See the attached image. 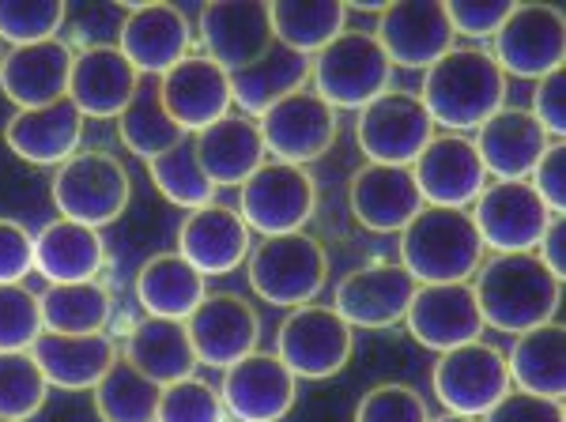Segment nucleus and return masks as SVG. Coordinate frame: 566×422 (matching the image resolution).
<instances>
[{
    "mask_svg": "<svg viewBox=\"0 0 566 422\" xmlns=\"http://www.w3.org/2000/svg\"><path fill=\"white\" fill-rule=\"evenodd\" d=\"M472 295L483 325L506 336H522L555 320L563 302V279L547 272L536 253H491L472 275Z\"/></svg>",
    "mask_w": 566,
    "mask_h": 422,
    "instance_id": "1",
    "label": "nucleus"
},
{
    "mask_svg": "<svg viewBox=\"0 0 566 422\" xmlns=\"http://www.w3.org/2000/svg\"><path fill=\"white\" fill-rule=\"evenodd\" d=\"M510 384L528 397L563 400L566 392V333L559 320H547L541 328H528L514 339L506 355Z\"/></svg>",
    "mask_w": 566,
    "mask_h": 422,
    "instance_id": "35",
    "label": "nucleus"
},
{
    "mask_svg": "<svg viewBox=\"0 0 566 422\" xmlns=\"http://www.w3.org/2000/svg\"><path fill=\"white\" fill-rule=\"evenodd\" d=\"M125 362H133L159 389L193 378L200 366L193 344H189L186 320L167 317H144L140 325H133L129 339H125Z\"/></svg>",
    "mask_w": 566,
    "mask_h": 422,
    "instance_id": "32",
    "label": "nucleus"
},
{
    "mask_svg": "<svg viewBox=\"0 0 566 422\" xmlns=\"http://www.w3.org/2000/svg\"><path fill=\"white\" fill-rule=\"evenodd\" d=\"M528 114L536 117V125H541L552 140H563V133H566V76H563V68H555V72H547L544 80H536Z\"/></svg>",
    "mask_w": 566,
    "mask_h": 422,
    "instance_id": "48",
    "label": "nucleus"
},
{
    "mask_svg": "<svg viewBox=\"0 0 566 422\" xmlns=\"http://www.w3.org/2000/svg\"><path fill=\"white\" fill-rule=\"evenodd\" d=\"M469 215L491 253H536L555 219L528 181H488Z\"/></svg>",
    "mask_w": 566,
    "mask_h": 422,
    "instance_id": "13",
    "label": "nucleus"
},
{
    "mask_svg": "<svg viewBox=\"0 0 566 422\" xmlns=\"http://www.w3.org/2000/svg\"><path fill=\"white\" fill-rule=\"evenodd\" d=\"M427 106L434 128L446 133H476L483 122L506 106V76L491 50L480 45H453L423 72V87L416 91Z\"/></svg>",
    "mask_w": 566,
    "mask_h": 422,
    "instance_id": "2",
    "label": "nucleus"
},
{
    "mask_svg": "<svg viewBox=\"0 0 566 422\" xmlns=\"http://www.w3.org/2000/svg\"><path fill=\"white\" fill-rule=\"evenodd\" d=\"M140 72L133 68L117 45H87L84 53H76L72 61V80H69V98L72 106L95 122L122 114L133 103L136 87H140Z\"/></svg>",
    "mask_w": 566,
    "mask_h": 422,
    "instance_id": "26",
    "label": "nucleus"
},
{
    "mask_svg": "<svg viewBox=\"0 0 566 422\" xmlns=\"http://www.w3.org/2000/svg\"><path fill=\"white\" fill-rule=\"evenodd\" d=\"M423 208L412 167L363 162L348 181V211L370 234H400Z\"/></svg>",
    "mask_w": 566,
    "mask_h": 422,
    "instance_id": "22",
    "label": "nucleus"
},
{
    "mask_svg": "<svg viewBox=\"0 0 566 422\" xmlns=\"http://www.w3.org/2000/svg\"><path fill=\"white\" fill-rule=\"evenodd\" d=\"M269 15L276 45L303 53V57H317L336 34L348 31V8L340 0H314V4L280 0V4H269Z\"/></svg>",
    "mask_w": 566,
    "mask_h": 422,
    "instance_id": "37",
    "label": "nucleus"
},
{
    "mask_svg": "<svg viewBox=\"0 0 566 422\" xmlns=\"http://www.w3.org/2000/svg\"><path fill=\"white\" fill-rule=\"evenodd\" d=\"M159 392V384L144 378L133 362L117 359L103 373V381L91 389V400H95V415L103 422H155Z\"/></svg>",
    "mask_w": 566,
    "mask_h": 422,
    "instance_id": "39",
    "label": "nucleus"
},
{
    "mask_svg": "<svg viewBox=\"0 0 566 422\" xmlns=\"http://www.w3.org/2000/svg\"><path fill=\"white\" fill-rule=\"evenodd\" d=\"M148 173H151L155 189H159L175 208L197 211L216 200V186L208 181V173L200 170V162H197L193 136H186L178 148H170V151H163L159 159H151Z\"/></svg>",
    "mask_w": 566,
    "mask_h": 422,
    "instance_id": "40",
    "label": "nucleus"
},
{
    "mask_svg": "<svg viewBox=\"0 0 566 422\" xmlns=\"http://www.w3.org/2000/svg\"><path fill=\"white\" fill-rule=\"evenodd\" d=\"M476 151L491 181H528V173L552 148V136L536 125V117L522 106H502L491 122L476 128Z\"/></svg>",
    "mask_w": 566,
    "mask_h": 422,
    "instance_id": "25",
    "label": "nucleus"
},
{
    "mask_svg": "<svg viewBox=\"0 0 566 422\" xmlns=\"http://www.w3.org/2000/svg\"><path fill=\"white\" fill-rule=\"evenodd\" d=\"M34 268V238L15 219H0V287L23 283Z\"/></svg>",
    "mask_w": 566,
    "mask_h": 422,
    "instance_id": "47",
    "label": "nucleus"
},
{
    "mask_svg": "<svg viewBox=\"0 0 566 422\" xmlns=\"http://www.w3.org/2000/svg\"><path fill=\"white\" fill-rule=\"evenodd\" d=\"M317 211V181L306 167L264 159L239 186V215L261 238L306 231Z\"/></svg>",
    "mask_w": 566,
    "mask_h": 422,
    "instance_id": "7",
    "label": "nucleus"
},
{
    "mask_svg": "<svg viewBox=\"0 0 566 422\" xmlns=\"http://www.w3.org/2000/svg\"><path fill=\"white\" fill-rule=\"evenodd\" d=\"M400 268L416 283H472L483 238L464 208H423L400 231Z\"/></svg>",
    "mask_w": 566,
    "mask_h": 422,
    "instance_id": "3",
    "label": "nucleus"
},
{
    "mask_svg": "<svg viewBox=\"0 0 566 422\" xmlns=\"http://www.w3.org/2000/svg\"><path fill=\"white\" fill-rule=\"evenodd\" d=\"M310 80H314V91L336 114L340 109L359 114L363 106L389 91L392 64L381 53L374 31H352L348 27L317 57H310Z\"/></svg>",
    "mask_w": 566,
    "mask_h": 422,
    "instance_id": "6",
    "label": "nucleus"
},
{
    "mask_svg": "<svg viewBox=\"0 0 566 422\" xmlns=\"http://www.w3.org/2000/svg\"><path fill=\"white\" fill-rule=\"evenodd\" d=\"M65 23V4L57 0H0V42L12 50L57 39Z\"/></svg>",
    "mask_w": 566,
    "mask_h": 422,
    "instance_id": "42",
    "label": "nucleus"
},
{
    "mask_svg": "<svg viewBox=\"0 0 566 422\" xmlns=\"http://www.w3.org/2000/svg\"><path fill=\"white\" fill-rule=\"evenodd\" d=\"M50 197L57 204L61 219L103 231V226L117 223L125 215L133 181L117 155H109L106 148H80L53 173Z\"/></svg>",
    "mask_w": 566,
    "mask_h": 422,
    "instance_id": "5",
    "label": "nucleus"
},
{
    "mask_svg": "<svg viewBox=\"0 0 566 422\" xmlns=\"http://www.w3.org/2000/svg\"><path fill=\"white\" fill-rule=\"evenodd\" d=\"M80 140H84V114L72 106V98L39 109H15L12 122L4 125V144L31 167H61L80 151Z\"/></svg>",
    "mask_w": 566,
    "mask_h": 422,
    "instance_id": "28",
    "label": "nucleus"
},
{
    "mask_svg": "<svg viewBox=\"0 0 566 422\" xmlns=\"http://www.w3.org/2000/svg\"><path fill=\"white\" fill-rule=\"evenodd\" d=\"M117 50L144 80L167 76L193 50V27L175 4H133L122 20Z\"/></svg>",
    "mask_w": 566,
    "mask_h": 422,
    "instance_id": "21",
    "label": "nucleus"
},
{
    "mask_svg": "<svg viewBox=\"0 0 566 422\" xmlns=\"http://www.w3.org/2000/svg\"><path fill=\"white\" fill-rule=\"evenodd\" d=\"M197 34H200L205 57L216 61L219 68H227V72H239L245 64L261 61L264 53L276 45L269 4H261V0L205 4L197 20Z\"/></svg>",
    "mask_w": 566,
    "mask_h": 422,
    "instance_id": "19",
    "label": "nucleus"
},
{
    "mask_svg": "<svg viewBox=\"0 0 566 422\" xmlns=\"http://www.w3.org/2000/svg\"><path fill=\"white\" fill-rule=\"evenodd\" d=\"M245 275H250V287L261 302L280 309H298L325 291L328 253L306 231L261 238V245H253L245 256Z\"/></svg>",
    "mask_w": 566,
    "mask_h": 422,
    "instance_id": "4",
    "label": "nucleus"
},
{
    "mask_svg": "<svg viewBox=\"0 0 566 422\" xmlns=\"http://www.w3.org/2000/svg\"><path fill=\"white\" fill-rule=\"evenodd\" d=\"M431 422H480V419H464V415H450V411H446V415H438Z\"/></svg>",
    "mask_w": 566,
    "mask_h": 422,
    "instance_id": "52",
    "label": "nucleus"
},
{
    "mask_svg": "<svg viewBox=\"0 0 566 422\" xmlns=\"http://www.w3.org/2000/svg\"><path fill=\"white\" fill-rule=\"evenodd\" d=\"M419 283L400 264L378 261L352 268L336 283L333 309L348 320L352 328H392L405 325L408 302H412Z\"/></svg>",
    "mask_w": 566,
    "mask_h": 422,
    "instance_id": "20",
    "label": "nucleus"
},
{
    "mask_svg": "<svg viewBox=\"0 0 566 422\" xmlns=\"http://www.w3.org/2000/svg\"><path fill=\"white\" fill-rule=\"evenodd\" d=\"M227 76H231V103L258 122L261 114H269L276 103L310 84V57L272 45L261 61L245 64L239 72H227Z\"/></svg>",
    "mask_w": 566,
    "mask_h": 422,
    "instance_id": "34",
    "label": "nucleus"
},
{
    "mask_svg": "<svg viewBox=\"0 0 566 422\" xmlns=\"http://www.w3.org/2000/svg\"><path fill=\"white\" fill-rule=\"evenodd\" d=\"M31 359L39 362L42 378L50 389L65 392H91L109 366L117 362V344L106 333L95 336H57L42 333L31 344Z\"/></svg>",
    "mask_w": 566,
    "mask_h": 422,
    "instance_id": "29",
    "label": "nucleus"
},
{
    "mask_svg": "<svg viewBox=\"0 0 566 422\" xmlns=\"http://www.w3.org/2000/svg\"><path fill=\"white\" fill-rule=\"evenodd\" d=\"M405 325L416 344L434 355L483 339V328H488L472 283H419L408 302Z\"/></svg>",
    "mask_w": 566,
    "mask_h": 422,
    "instance_id": "17",
    "label": "nucleus"
},
{
    "mask_svg": "<svg viewBox=\"0 0 566 422\" xmlns=\"http://www.w3.org/2000/svg\"><path fill=\"white\" fill-rule=\"evenodd\" d=\"M483 422H566L563 400L528 397V392L510 389L495 408L483 415Z\"/></svg>",
    "mask_w": 566,
    "mask_h": 422,
    "instance_id": "50",
    "label": "nucleus"
},
{
    "mask_svg": "<svg viewBox=\"0 0 566 422\" xmlns=\"http://www.w3.org/2000/svg\"><path fill=\"white\" fill-rule=\"evenodd\" d=\"M42 306V333L57 336H95L106 333L114 317V295L106 283H50L39 295Z\"/></svg>",
    "mask_w": 566,
    "mask_h": 422,
    "instance_id": "36",
    "label": "nucleus"
},
{
    "mask_svg": "<svg viewBox=\"0 0 566 422\" xmlns=\"http://www.w3.org/2000/svg\"><path fill=\"white\" fill-rule=\"evenodd\" d=\"M106 268V242L95 226L53 219L34 234V272L45 283H87Z\"/></svg>",
    "mask_w": 566,
    "mask_h": 422,
    "instance_id": "31",
    "label": "nucleus"
},
{
    "mask_svg": "<svg viewBox=\"0 0 566 422\" xmlns=\"http://www.w3.org/2000/svg\"><path fill=\"white\" fill-rule=\"evenodd\" d=\"M412 178L427 208H464V211L476 204L483 186L491 181L480 162L476 144L461 133H434L431 144L412 162Z\"/></svg>",
    "mask_w": 566,
    "mask_h": 422,
    "instance_id": "16",
    "label": "nucleus"
},
{
    "mask_svg": "<svg viewBox=\"0 0 566 422\" xmlns=\"http://www.w3.org/2000/svg\"><path fill=\"white\" fill-rule=\"evenodd\" d=\"M510 12H514L510 0H453V4H446L458 39H495Z\"/></svg>",
    "mask_w": 566,
    "mask_h": 422,
    "instance_id": "46",
    "label": "nucleus"
},
{
    "mask_svg": "<svg viewBox=\"0 0 566 422\" xmlns=\"http://www.w3.org/2000/svg\"><path fill=\"white\" fill-rule=\"evenodd\" d=\"M117 136L133 155H140L144 162L159 159L163 151L178 148L186 140V133L175 125V117L167 114L159 95V80H140L133 103L117 114Z\"/></svg>",
    "mask_w": 566,
    "mask_h": 422,
    "instance_id": "38",
    "label": "nucleus"
},
{
    "mask_svg": "<svg viewBox=\"0 0 566 422\" xmlns=\"http://www.w3.org/2000/svg\"><path fill=\"white\" fill-rule=\"evenodd\" d=\"M72 61H76V53L61 39L20 45L0 61V91L20 109L61 103V98H69Z\"/></svg>",
    "mask_w": 566,
    "mask_h": 422,
    "instance_id": "27",
    "label": "nucleus"
},
{
    "mask_svg": "<svg viewBox=\"0 0 566 422\" xmlns=\"http://www.w3.org/2000/svg\"><path fill=\"white\" fill-rule=\"evenodd\" d=\"M186 333L200 366L227 370V366L258 351L261 317L250 298L216 291V295H205V302L186 317Z\"/></svg>",
    "mask_w": 566,
    "mask_h": 422,
    "instance_id": "15",
    "label": "nucleus"
},
{
    "mask_svg": "<svg viewBox=\"0 0 566 422\" xmlns=\"http://www.w3.org/2000/svg\"><path fill=\"white\" fill-rule=\"evenodd\" d=\"M219 397L227 415L239 422H280L298 400V378L276 359V351H253L227 366Z\"/></svg>",
    "mask_w": 566,
    "mask_h": 422,
    "instance_id": "18",
    "label": "nucleus"
},
{
    "mask_svg": "<svg viewBox=\"0 0 566 422\" xmlns=\"http://www.w3.org/2000/svg\"><path fill=\"white\" fill-rule=\"evenodd\" d=\"M208 295V279L178 250L155 253L136 272V302L148 317L186 320Z\"/></svg>",
    "mask_w": 566,
    "mask_h": 422,
    "instance_id": "33",
    "label": "nucleus"
},
{
    "mask_svg": "<svg viewBox=\"0 0 566 422\" xmlns=\"http://www.w3.org/2000/svg\"><path fill=\"white\" fill-rule=\"evenodd\" d=\"M159 95L167 114L186 136L205 133L219 117L231 114V76L208 61L205 53H189L186 61L175 64L167 76H159Z\"/></svg>",
    "mask_w": 566,
    "mask_h": 422,
    "instance_id": "23",
    "label": "nucleus"
},
{
    "mask_svg": "<svg viewBox=\"0 0 566 422\" xmlns=\"http://www.w3.org/2000/svg\"><path fill=\"white\" fill-rule=\"evenodd\" d=\"M536 256L547 264V272L552 275H566V219L555 215L552 223H547V231L541 238V245H536Z\"/></svg>",
    "mask_w": 566,
    "mask_h": 422,
    "instance_id": "51",
    "label": "nucleus"
},
{
    "mask_svg": "<svg viewBox=\"0 0 566 422\" xmlns=\"http://www.w3.org/2000/svg\"><path fill=\"white\" fill-rule=\"evenodd\" d=\"M45 397H50V381L42 378L31 351L0 355V419H34L45 408Z\"/></svg>",
    "mask_w": 566,
    "mask_h": 422,
    "instance_id": "41",
    "label": "nucleus"
},
{
    "mask_svg": "<svg viewBox=\"0 0 566 422\" xmlns=\"http://www.w3.org/2000/svg\"><path fill=\"white\" fill-rule=\"evenodd\" d=\"M502 76L544 80L566 61V20L555 4H514L506 23L495 31V50Z\"/></svg>",
    "mask_w": 566,
    "mask_h": 422,
    "instance_id": "11",
    "label": "nucleus"
},
{
    "mask_svg": "<svg viewBox=\"0 0 566 422\" xmlns=\"http://www.w3.org/2000/svg\"><path fill=\"white\" fill-rule=\"evenodd\" d=\"M0 61H4V57H0Z\"/></svg>",
    "mask_w": 566,
    "mask_h": 422,
    "instance_id": "54",
    "label": "nucleus"
},
{
    "mask_svg": "<svg viewBox=\"0 0 566 422\" xmlns=\"http://www.w3.org/2000/svg\"><path fill=\"white\" fill-rule=\"evenodd\" d=\"M155 422H227V408L219 389L200 378H186L159 392Z\"/></svg>",
    "mask_w": 566,
    "mask_h": 422,
    "instance_id": "44",
    "label": "nucleus"
},
{
    "mask_svg": "<svg viewBox=\"0 0 566 422\" xmlns=\"http://www.w3.org/2000/svg\"><path fill=\"white\" fill-rule=\"evenodd\" d=\"M431 389L450 415L483 419L514 384H510L506 355L488 339H472V344L438 355L431 370Z\"/></svg>",
    "mask_w": 566,
    "mask_h": 422,
    "instance_id": "9",
    "label": "nucleus"
},
{
    "mask_svg": "<svg viewBox=\"0 0 566 422\" xmlns=\"http://www.w3.org/2000/svg\"><path fill=\"white\" fill-rule=\"evenodd\" d=\"M253 250V231L245 226L239 208L205 204L189 211L178 226V253L205 275H227L242 268V261Z\"/></svg>",
    "mask_w": 566,
    "mask_h": 422,
    "instance_id": "24",
    "label": "nucleus"
},
{
    "mask_svg": "<svg viewBox=\"0 0 566 422\" xmlns=\"http://www.w3.org/2000/svg\"><path fill=\"white\" fill-rule=\"evenodd\" d=\"M264 151L280 162H295V167H310L340 136V114L317 95L314 87H303L276 103L269 114L258 117Z\"/></svg>",
    "mask_w": 566,
    "mask_h": 422,
    "instance_id": "12",
    "label": "nucleus"
},
{
    "mask_svg": "<svg viewBox=\"0 0 566 422\" xmlns=\"http://www.w3.org/2000/svg\"><path fill=\"white\" fill-rule=\"evenodd\" d=\"M528 186L536 189V197L544 200L552 215H563L566 211V148H563V140L552 144V148L541 155V162H536L533 173H528Z\"/></svg>",
    "mask_w": 566,
    "mask_h": 422,
    "instance_id": "49",
    "label": "nucleus"
},
{
    "mask_svg": "<svg viewBox=\"0 0 566 422\" xmlns=\"http://www.w3.org/2000/svg\"><path fill=\"white\" fill-rule=\"evenodd\" d=\"M193 151L200 170L208 173L216 189L234 186L239 189L253 170L269 159L261 140V128L253 117L245 114H227L216 125H208L205 133L193 136Z\"/></svg>",
    "mask_w": 566,
    "mask_h": 422,
    "instance_id": "30",
    "label": "nucleus"
},
{
    "mask_svg": "<svg viewBox=\"0 0 566 422\" xmlns=\"http://www.w3.org/2000/svg\"><path fill=\"white\" fill-rule=\"evenodd\" d=\"M355 328L333 306H298L276 333V359L298 381H328L352 362Z\"/></svg>",
    "mask_w": 566,
    "mask_h": 422,
    "instance_id": "8",
    "label": "nucleus"
},
{
    "mask_svg": "<svg viewBox=\"0 0 566 422\" xmlns=\"http://www.w3.org/2000/svg\"><path fill=\"white\" fill-rule=\"evenodd\" d=\"M42 336V306L39 295L23 283L0 287V355L31 351V344Z\"/></svg>",
    "mask_w": 566,
    "mask_h": 422,
    "instance_id": "43",
    "label": "nucleus"
},
{
    "mask_svg": "<svg viewBox=\"0 0 566 422\" xmlns=\"http://www.w3.org/2000/svg\"><path fill=\"white\" fill-rule=\"evenodd\" d=\"M431 136L434 122L416 91L389 87L355 117V144L367 155V162H381V167H412Z\"/></svg>",
    "mask_w": 566,
    "mask_h": 422,
    "instance_id": "10",
    "label": "nucleus"
},
{
    "mask_svg": "<svg viewBox=\"0 0 566 422\" xmlns=\"http://www.w3.org/2000/svg\"><path fill=\"white\" fill-rule=\"evenodd\" d=\"M0 422H12V419H0Z\"/></svg>",
    "mask_w": 566,
    "mask_h": 422,
    "instance_id": "53",
    "label": "nucleus"
},
{
    "mask_svg": "<svg viewBox=\"0 0 566 422\" xmlns=\"http://www.w3.org/2000/svg\"><path fill=\"white\" fill-rule=\"evenodd\" d=\"M374 39H378L392 68L427 72L438 57L453 50L458 34H453L442 0H408V4L381 8Z\"/></svg>",
    "mask_w": 566,
    "mask_h": 422,
    "instance_id": "14",
    "label": "nucleus"
},
{
    "mask_svg": "<svg viewBox=\"0 0 566 422\" xmlns=\"http://www.w3.org/2000/svg\"><path fill=\"white\" fill-rule=\"evenodd\" d=\"M352 422H431V408L419 397V389L405 381H381L363 392L355 403Z\"/></svg>",
    "mask_w": 566,
    "mask_h": 422,
    "instance_id": "45",
    "label": "nucleus"
}]
</instances>
